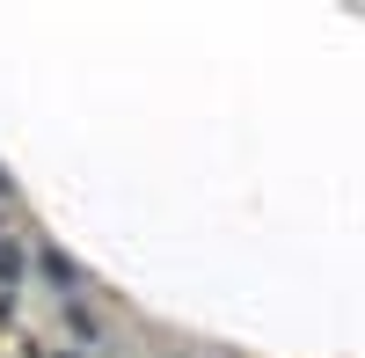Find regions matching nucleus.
<instances>
[{"instance_id": "1", "label": "nucleus", "mask_w": 365, "mask_h": 358, "mask_svg": "<svg viewBox=\"0 0 365 358\" xmlns=\"http://www.w3.org/2000/svg\"><path fill=\"white\" fill-rule=\"evenodd\" d=\"M15 271H22V256H15L8 242H0V278H15Z\"/></svg>"}]
</instances>
